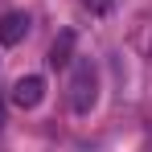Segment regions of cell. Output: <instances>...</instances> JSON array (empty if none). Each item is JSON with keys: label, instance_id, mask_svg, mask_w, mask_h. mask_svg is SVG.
<instances>
[{"label": "cell", "instance_id": "6da1fadb", "mask_svg": "<svg viewBox=\"0 0 152 152\" xmlns=\"http://www.w3.org/2000/svg\"><path fill=\"white\" fill-rule=\"evenodd\" d=\"M99 99V74H95V66L82 58L74 66V74H70V107H74L78 115H86L91 107Z\"/></svg>", "mask_w": 152, "mask_h": 152}, {"label": "cell", "instance_id": "7a4b0ae2", "mask_svg": "<svg viewBox=\"0 0 152 152\" xmlns=\"http://www.w3.org/2000/svg\"><path fill=\"white\" fill-rule=\"evenodd\" d=\"M41 99H45V78H41V74L17 78V86H12V103H17L21 111H33Z\"/></svg>", "mask_w": 152, "mask_h": 152}, {"label": "cell", "instance_id": "3957f363", "mask_svg": "<svg viewBox=\"0 0 152 152\" xmlns=\"http://www.w3.org/2000/svg\"><path fill=\"white\" fill-rule=\"evenodd\" d=\"M25 33H29V17H25V12H8V17H0V45H17Z\"/></svg>", "mask_w": 152, "mask_h": 152}, {"label": "cell", "instance_id": "277c9868", "mask_svg": "<svg viewBox=\"0 0 152 152\" xmlns=\"http://www.w3.org/2000/svg\"><path fill=\"white\" fill-rule=\"evenodd\" d=\"M70 45H74V33H62L53 41V50H50V66H66L70 62Z\"/></svg>", "mask_w": 152, "mask_h": 152}, {"label": "cell", "instance_id": "5b68a950", "mask_svg": "<svg viewBox=\"0 0 152 152\" xmlns=\"http://www.w3.org/2000/svg\"><path fill=\"white\" fill-rule=\"evenodd\" d=\"M82 4H86V8H91V12H95V17H103V12H107V8H111V0H82Z\"/></svg>", "mask_w": 152, "mask_h": 152}]
</instances>
